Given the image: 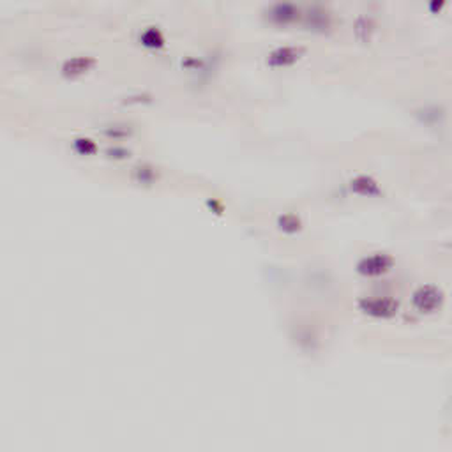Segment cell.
<instances>
[{
	"instance_id": "3",
	"label": "cell",
	"mask_w": 452,
	"mask_h": 452,
	"mask_svg": "<svg viewBox=\"0 0 452 452\" xmlns=\"http://www.w3.org/2000/svg\"><path fill=\"white\" fill-rule=\"evenodd\" d=\"M359 309L375 320H391L399 313V302L392 297H364L359 300Z\"/></svg>"
},
{
	"instance_id": "14",
	"label": "cell",
	"mask_w": 452,
	"mask_h": 452,
	"mask_svg": "<svg viewBox=\"0 0 452 452\" xmlns=\"http://www.w3.org/2000/svg\"><path fill=\"white\" fill-rule=\"evenodd\" d=\"M445 6H447V0H428V11H430V15L433 16L442 15Z\"/></svg>"
},
{
	"instance_id": "15",
	"label": "cell",
	"mask_w": 452,
	"mask_h": 452,
	"mask_svg": "<svg viewBox=\"0 0 452 452\" xmlns=\"http://www.w3.org/2000/svg\"><path fill=\"white\" fill-rule=\"evenodd\" d=\"M107 154L111 157V159H117V161L125 159V157H130V150H125L124 147H114V148H110V150H108Z\"/></svg>"
},
{
	"instance_id": "6",
	"label": "cell",
	"mask_w": 452,
	"mask_h": 452,
	"mask_svg": "<svg viewBox=\"0 0 452 452\" xmlns=\"http://www.w3.org/2000/svg\"><path fill=\"white\" fill-rule=\"evenodd\" d=\"M306 49L302 46H278L269 52L265 62L272 69H288L302 61Z\"/></svg>"
},
{
	"instance_id": "4",
	"label": "cell",
	"mask_w": 452,
	"mask_h": 452,
	"mask_svg": "<svg viewBox=\"0 0 452 452\" xmlns=\"http://www.w3.org/2000/svg\"><path fill=\"white\" fill-rule=\"evenodd\" d=\"M394 267V258L387 253H371L357 262V272L362 278H382Z\"/></svg>"
},
{
	"instance_id": "1",
	"label": "cell",
	"mask_w": 452,
	"mask_h": 452,
	"mask_svg": "<svg viewBox=\"0 0 452 452\" xmlns=\"http://www.w3.org/2000/svg\"><path fill=\"white\" fill-rule=\"evenodd\" d=\"M304 9L292 0H278L265 11V20L276 29H288L302 23Z\"/></svg>"
},
{
	"instance_id": "8",
	"label": "cell",
	"mask_w": 452,
	"mask_h": 452,
	"mask_svg": "<svg viewBox=\"0 0 452 452\" xmlns=\"http://www.w3.org/2000/svg\"><path fill=\"white\" fill-rule=\"evenodd\" d=\"M350 193L359 198H376L382 194L380 182L368 173H359L348 182Z\"/></svg>"
},
{
	"instance_id": "7",
	"label": "cell",
	"mask_w": 452,
	"mask_h": 452,
	"mask_svg": "<svg viewBox=\"0 0 452 452\" xmlns=\"http://www.w3.org/2000/svg\"><path fill=\"white\" fill-rule=\"evenodd\" d=\"M94 68H95L94 57L77 55V57L65 59L64 64L61 65V75L65 78V80H78V78L88 75Z\"/></svg>"
},
{
	"instance_id": "2",
	"label": "cell",
	"mask_w": 452,
	"mask_h": 452,
	"mask_svg": "<svg viewBox=\"0 0 452 452\" xmlns=\"http://www.w3.org/2000/svg\"><path fill=\"white\" fill-rule=\"evenodd\" d=\"M412 308L421 315H435L444 308L445 293L437 285H421L412 292Z\"/></svg>"
},
{
	"instance_id": "10",
	"label": "cell",
	"mask_w": 452,
	"mask_h": 452,
	"mask_svg": "<svg viewBox=\"0 0 452 452\" xmlns=\"http://www.w3.org/2000/svg\"><path fill=\"white\" fill-rule=\"evenodd\" d=\"M376 32V23L371 16H359L354 23V36L359 42H369Z\"/></svg>"
},
{
	"instance_id": "13",
	"label": "cell",
	"mask_w": 452,
	"mask_h": 452,
	"mask_svg": "<svg viewBox=\"0 0 452 452\" xmlns=\"http://www.w3.org/2000/svg\"><path fill=\"white\" fill-rule=\"evenodd\" d=\"M134 177L140 184H154L156 182V171H154L153 166L148 164H141L134 170Z\"/></svg>"
},
{
	"instance_id": "9",
	"label": "cell",
	"mask_w": 452,
	"mask_h": 452,
	"mask_svg": "<svg viewBox=\"0 0 452 452\" xmlns=\"http://www.w3.org/2000/svg\"><path fill=\"white\" fill-rule=\"evenodd\" d=\"M140 45L147 49H163L166 46V38H164V32L161 31L159 27H147L138 38Z\"/></svg>"
},
{
	"instance_id": "5",
	"label": "cell",
	"mask_w": 452,
	"mask_h": 452,
	"mask_svg": "<svg viewBox=\"0 0 452 452\" xmlns=\"http://www.w3.org/2000/svg\"><path fill=\"white\" fill-rule=\"evenodd\" d=\"M300 25L308 29L309 32H315V34H327L334 27V16L329 9L322 8V6H313L304 11Z\"/></svg>"
},
{
	"instance_id": "12",
	"label": "cell",
	"mask_w": 452,
	"mask_h": 452,
	"mask_svg": "<svg viewBox=\"0 0 452 452\" xmlns=\"http://www.w3.org/2000/svg\"><path fill=\"white\" fill-rule=\"evenodd\" d=\"M72 150H75V153L81 157H92L98 154L99 147H98V143L92 140V138L78 137V138H75V141H72Z\"/></svg>"
},
{
	"instance_id": "11",
	"label": "cell",
	"mask_w": 452,
	"mask_h": 452,
	"mask_svg": "<svg viewBox=\"0 0 452 452\" xmlns=\"http://www.w3.org/2000/svg\"><path fill=\"white\" fill-rule=\"evenodd\" d=\"M278 228L283 233H286V235H295V233H299L302 230V221H300V217L297 214L286 212L278 217Z\"/></svg>"
}]
</instances>
